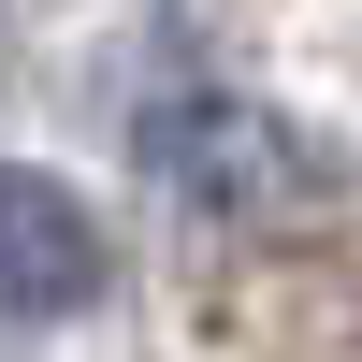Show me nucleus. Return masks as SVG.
<instances>
[{
    "instance_id": "1",
    "label": "nucleus",
    "mask_w": 362,
    "mask_h": 362,
    "mask_svg": "<svg viewBox=\"0 0 362 362\" xmlns=\"http://www.w3.org/2000/svg\"><path fill=\"white\" fill-rule=\"evenodd\" d=\"M87 305H102V218L58 174L0 160V334H58Z\"/></svg>"
}]
</instances>
